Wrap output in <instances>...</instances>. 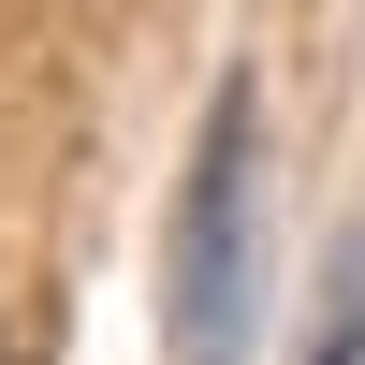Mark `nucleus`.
<instances>
[{
  "label": "nucleus",
  "instance_id": "nucleus-1",
  "mask_svg": "<svg viewBox=\"0 0 365 365\" xmlns=\"http://www.w3.org/2000/svg\"><path fill=\"white\" fill-rule=\"evenodd\" d=\"M161 336L175 365H249L263 336V88H220L175 175V234H161Z\"/></svg>",
  "mask_w": 365,
  "mask_h": 365
},
{
  "label": "nucleus",
  "instance_id": "nucleus-2",
  "mask_svg": "<svg viewBox=\"0 0 365 365\" xmlns=\"http://www.w3.org/2000/svg\"><path fill=\"white\" fill-rule=\"evenodd\" d=\"M307 365H365V263H336V307H322V351Z\"/></svg>",
  "mask_w": 365,
  "mask_h": 365
}]
</instances>
